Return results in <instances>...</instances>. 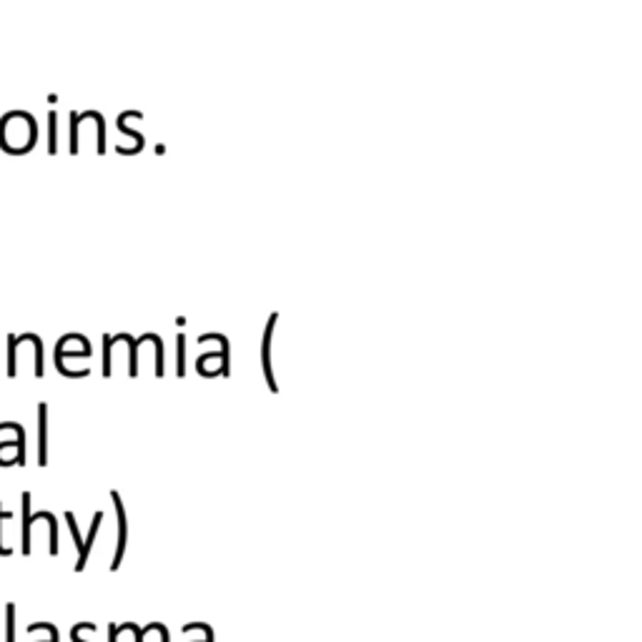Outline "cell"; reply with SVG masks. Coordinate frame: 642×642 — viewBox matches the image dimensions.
I'll return each mask as SVG.
<instances>
[{
	"label": "cell",
	"mask_w": 642,
	"mask_h": 642,
	"mask_svg": "<svg viewBox=\"0 0 642 642\" xmlns=\"http://www.w3.org/2000/svg\"><path fill=\"white\" fill-rule=\"evenodd\" d=\"M231 354H229V339L224 342V347H221V352H209V354H201L199 359H196V369H199L201 377H229L231 374Z\"/></svg>",
	"instance_id": "obj_3"
},
{
	"label": "cell",
	"mask_w": 642,
	"mask_h": 642,
	"mask_svg": "<svg viewBox=\"0 0 642 642\" xmlns=\"http://www.w3.org/2000/svg\"><path fill=\"white\" fill-rule=\"evenodd\" d=\"M48 404H38V464L48 467Z\"/></svg>",
	"instance_id": "obj_8"
},
{
	"label": "cell",
	"mask_w": 642,
	"mask_h": 642,
	"mask_svg": "<svg viewBox=\"0 0 642 642\" xmlns=\"http://www.w3.org/2000/svg\"><path fill=\"white\" fill-rule=\"evenodd\" d=\"M6 520H13V515H11V512L3 510V505H0V557H11L13 555L11 547L3 545V522H6Z\"/></svg>",
	"instance_id": "obj_15"
},
{
	"label": "cell",
	"mask_w": 642,
	"mask_h": 642,
	"mask_svg": "<svg viewBox=\"0 0 642 642\" xmlns=\"http://www.w3.org/2000/svg\"><path fill=\"white\" fill-rule=\"evenodd\" d=\"M88 625H91V622H78V625H73V627H71V640H73V642H86V640H83V637H81V632L86 630Z\"/></svg>",
	"instance_id": "obj_17"
},
{
	"label": "cell",
	"mask_w": 642,
	"mask_h": 642,
	"mask_svg": "<svg viewBox=\"0 0 642 642\" xmlns=\"http://www.w3.org/2000/svg\"><path fill=\"white\" fill-rule=\"evenodd\" d=\"M276 321H279V314L274 311V314L269 316V321H266L264 337H261V369H264L266 387H269L274 394L279 392V384H276V377H274V364H271V342H274Z\"/></svg>",
	"instance_id": "obj_4"
},
{
	"label": "cell",
	"mask_w": 642,
	"mask_h": 642,
	"mask_svg": "<svg viewBox=\"0 0 642 642\" xmlns=\"http://www.w3.org/2000/svg\"><path fill=\"white\" fill-rule=\"evenodd\" d=\"M21 537H23V555H31V530H33V522H31V492H23V522H21Z\"/></svg>",
	"instance_id": "obj_9"
},
{
	"label": "cell",
	"mask_w": 642,
	"mask_h": 642,
	"mask_svg": "<svg viewBox=\"0 0 642 642\" xmlns=\"http://www.w3.org/2000/svg\"><path fill=\"white\" fill-rule=\"evenodd\" d=\"M36 630H46L48 632V640H38V642H58L61 640V632H58L56 625H51V622H33V625H28V635Z\"/></svg>",
	"instance_id": "obj_13"
},
{
	"label": "cell",
	"mask_w": 642,
	"mask_h": 642,
	"mask_svg": "<svg viewBox=\"0 0 642 642\" xmlns=\"http://www.w3.org/2000/svg\"><path fill=\"white\" fill-rule=\"evenodd\" d=\"M194 642H214V630H209L204 635V640H194Z\"/></svg>",
	"instance_id": "obj_19"
},
{
	"label": "cell",
	"mask_w": 642,
	"mask_h": 642,
	"mask_svg": "<svg viewBox=\"0 0 642 642\" xmlns=\"http://www.w3.org/2000/svg\"><path fill=\"white\" fill-rule=\"evenodd\" d=\"M101 522H103V512H96L91 520V527H88V535L86 540H83V547L81 552H78V562H76V572H83L88 565V557H91V550L93 545H96V537L98 532H101Z\"/></svg>",
	"instance_id": "obj_7"
},
{
	"label": "cell",
	"mask_w": 642,
	"mask_h": 642,
	"mask_svg": "<svg viewBox=\"0 0 642 642\" xmlns=\"http://www.w3.org/2000/svg\"><path fill=\"white\" fill-rule=\"evenodd\" d=\"M38 128L31 113L13 111L0 121V146L8 153H26L36 146Z\"/></svg>",
	"instance_id": "obj_1"
},
{
	"label": "cell",
	"mask_w": 642,
	"mask_h": 642,
	"mask_svg": "<svg viewBox=\"0 0 642 642\" xmlns=\"http://www.w3.org/2000/svg\"><path fill=\"white\" fill-rule=\"evenodd\" d=\"M111 352H113V337H103V377H111L113 364H111Z\"/></svg>",
	"instance_id": "obj_14"
},
{
	"label": "cell",
	"mask_w": 642,
	"mask_h": 642,
	"mask_svg": "<svg viewBox=\"0 0 642 642\" xmlns=\"http://www.w3.org/2000/svg\"><path fill=\"white\" fill-rule=\"evenodd\" d=\"M16 602L6 605V642H16Z\"/></svg>",
	"instance_id": "obj_11"
},
{
	"label": "cell",
	"mask_w": 642,
	"mask_h": 642,
	"mask_svg": "<svg viewBox=\"0 0 642 642\" xmlns=\"http://www.w3.org/2000/svg\"><path fill=\"white\" fill-rule=\"evenodd\" d=\"M118 128H121V133H126V136H131L133 141H136L138 151H141V148H143V136H141V133H138V131H131V128L126 126V116H123V113H121V116H118Z\"/></svg>",
	"instance_id": "obj_16"
},
{
	"label": "cell",
	"mask_w": 642,
	"mask_h": 642,
	"mask_svg": "<svg viewBox=\"0 0 642 642\" xmlns=\"http://www.w3.org/2000/svg\"><path fill=\"white\" fill-rule=\"evenodd\" d=\"M13 432V439L0 442V467H23L26 464V429L18 422H6Z\"/></svg>",
	"instance_id": "obj_2"
},
{
	"label": "cell",
	"mask_w": 642,
	"mask_h": 642,
	"mask_svg": "<svg viewBox=\"0 0 642 642\" xmlns=\"http://www.w3.org/2000/svg\"><path fill=\"white\" fill-rule=\"evenodd\" d=\"M58 359H91V342L83 334H66L56 347Z\"/></svg>",
	"instance_id": "obj_6"
},
{
	"label": "cell",
	"mask_w": 642,
	"mask_h": 642,
	"mask_svg": "<svg viewBox=\"0 0 642 642\" xmlns=\"http://www.w3.org/2000/svg\"><path fill=\"white\" fill-rule=\"evenodd\" d=\"M118 637H121V630H118L116 622H111L108 625V642H118Z\"/></svg>",
	"instance_id": "obj_18"
},
{
	"label": "cell",
	"mask_w": 642,
	"mask_h": 642,
	"mask_svg": "<svg viewBox=\"0 0 642 642\" xmlns=\"http://www.w3.org/2000/svg\"><path fill=\"white\" fill-rule=\"evenodd\" d=\"M176 374L179 377H186V337L179 334L176 337Z\"/></svg>",
	"instance_id": "obj_10"
},
{
	"label": "cell",
	"mask_w": 642,
	"mask_h": 642,
	"mask_svg": "<svg viewBox=\"0 0 642 642\" xmlns=\"http://www.w3.org/2000/svg\"><path fill=\"white\" fill-rule=\"evenodd\" d=\"M48 151H58V113H48Z\"/></svg>",
	"instance_id": "obj_12"
},
{
	"label": "cell",
	"mask_w": 642,
	"mask_h": 642,
	"mask_svg": "<svg viewBox=\"0 0 642 642\" xmlns=\"http://www.w3.org/2000/svg\"><path fill=\"white\" fill-rule=\"evenodd\" d=\"M113 500V510H116L118 517V542H116V555H113L111 562V572H116L118 567L123 565V557H126V547H128V517H126V507H123L121 495L116 490L111 492Z\"/></svg>",
	"instance_id": "obj_5"
}]
</instances>
